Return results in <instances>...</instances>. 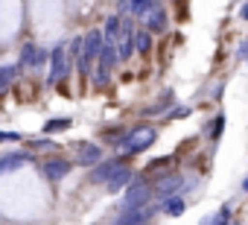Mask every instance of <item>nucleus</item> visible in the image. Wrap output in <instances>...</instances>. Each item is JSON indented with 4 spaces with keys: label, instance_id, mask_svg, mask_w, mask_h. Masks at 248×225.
<instances>
[{
    "label": "nucleus",
    "instance_id": "5701e85b",
    "mask_svg": "<svg viewBox=\"0 0 248 225\" xmlns=\"http://www.w3.org/2000/svg\"><path fill=\"white\" fill-rule=\"evenodd\" d=\"M190 114H193L190 105H175V108L170 111V120H184V117H190Z\"/></svg>",
    "mask_w": 248,
    "mask_h": 225
},
{
    "label": "nucleus",
    "instance_id": "a878e982",
    "mask_svg": "<svg viewBox=\"0 0 248 225\" xmlns=\"http://www.w3.org/2000/svg\"><path fill=\"white\" fill-rule=\"evenodd\" d=\"M30 146H32V149H53V141H50V138H41V141H32Z\"/></svg>",
    "mask_w": 248,
    "mask_h": 225
},
{
    "label": "nucleus",
    "instance_id": "39448f33",
    "mask_svg": "<svg viewBox=\"0 0 248 225\" xmlns=\"http://www.w3.org/2000/svg\"><path fill=\"white\" fill-rule=\"evenodd\" d=\"M120 167H126V161H123V158L99 161L96 167H91V173H88V184H108V181L117 176V170H120Z\"/></svg>",
    "mask_w": 248,
    "mask_h": 225
},
{
    "label": "nucleus",
    "instance_id": "6ab92c4d",
    "mask_svg": "<svg viewBox=\"0 0 248 225\" xmlns=\"http://www.w3.org/2000/svg\"><path fill=\"white\" fill-rule=\"evenodd\" d=\"M102 141L111 144V146H120V149H123V144L129 141V129H105V132H102Z\"/></svg>",
    "mask_w": 248,
    "mask_h": 225
},
{
    "label": "nucleus",
    "instance_id": "423d86ee",
    "mask_svg": "<svg viewBox=\"0 0 248 225\" xmlns=\"http://www.w3.org/2000/svg\"><path fill=\"white\" fill-rule=\"evenodd\" d=\"M135 35H138V30H135V21H132V18H126V24H123V35H120V41H117V50H120V62H129V59L138 53Z\"/></svg>",
    "mask_w": 248,
    "mask_h": 225
},
{
    "label": "nucleus",
    "instance_id": "6e6552de",
    "mask_svg": "<svg viewBox=\"0 0 248 225\" xmlns=\"http://www.w3.org/2000/svg\"><path fill=\"white\" fill-rule=\"evenodd\" d=\"M102 47H105V35H102V30H88L85 32V59L96 67V62H99V56H102Z\"/></svg>",
    "mask_w": 248,
    "mask_h": 225
},
{
    "label": "nucleus",
    "instance_id": "b1692460",
    "mask_svg": "<svg viewBox=\"0 0 248 225\" xmlns=\"http://www.w3.org/2000/svg\"><path fill=\"white\" fill-rule=\"evenodd\" d=\"M222 132H225V114H216V120H213V132H210V138H213V141H219V138H222Z\"/></svg>",
    "mask_w": 248,
    "mask_h": 225
},
{
    "label": "nucleus",
    "instance_id": "412c9836",
    "mask_svg": "<svg viewBox=\"0 0 248 225\" xmlns=\"http://www.w3.org/2000/svg\"><path fill=\"white\" fill-rule=\"evenodd\" d=\"M70 126H73L70 117H53V120L44 123V135H59V132H67Z\"/></svg>",
    "mask_w": 248,
    "mask_h": 225
},
{
    "label": "nucleus",
    "instance_id": "393cba45",
    "mask_svg": "<svg viewBox=\"0 0 248 225\" xmlns=\"http://www.w3.org/2000/svg\"><path fill=\"white\" fill-rule=\"evenodd\" d=\"M0 141H3V144H18V141H24V135H18V132H0Z\"/></svg>",
    "mask_w": 248,
    "mask_h": 225
},
{
    "label": "nucleus",
    "instance_id": "a211bd4d",
    "mask_svg": "<svg viewBox=\"0 0 248 225\" xmlns=\"http://www.w3.org/2000/svg\"><path fill=\"white\" fill-rule=\"evenodd\" d=\"M135 44H138V56H149L152 53V32L146 27H140L135 35Z\"/></svg>",
    "mask_w": 248,
    "mask_h": 225
},
{
    "label": "nucleus",
    "instance_id": "4be33fe9",
    "mask_svg": "<svg viewBox=\"0 0 248 225\" xmlns=\"http://www.w3.org/2000/svg\"><path fill=\"white\" fill-rule=\"evenodd\" d=\"M15 76H18V64H6V67H0V94H6V91L12 88Z\"/></svg>",
    "mask_w": 248,
    "mask_h": 225
},
{
    "label": "nucleus",
    "instance_id": "f257e3e1",
    "mask_svg": "<svg viewBox=\"0 0 248 225\" xmlns=\"http://www.w3.org/2000/svg\"><path fill=\"white\" fill-rule=\"evenodd\" d=\"M50 53H53V59H50V67H47V85H62L70 76V70H76V62L70 59L67 41L56 44Z\"/></svg>",
    "mask_w": 248,
    "mask_h": 225
},
{
    "label": "nucleus",
    "instance_id": "f3484780",
    "mask_svg": "<svg viewBox=\"0 0 248 225\" xmlns=\"http://www.w3.org/2000/svg\"><path fill=\"white\" fill-rule=\"evenodd\" d=\"M158 3L161 0H132V18H146L149 12H155L158 9Z\"/></svg>",
    "mask_w": 248,
    "mask_h": 225
},
{
    "label": "nucleus",
    "instance_id": "2eb2a0df",
    "mask_svg": "<svg viewBox=\"0 0 248 225\" xmlns=\"http://www.w3.org/2000/svg\"><path fill=\"white\" fill-rule=\"evenodd\" d=\"M35 62H38V44L27 41L21 47V59H18V70H35Z\"/></svg>",
    "mask_w": 248,
    "mask_h": 225
},
{
    "label": "nucleus",
    "instance_id": "f03ea898",
    "mask_svg": "<svg viewBox=\"0 0 248 225\" xmlns=\"http://www.w3.org/2000/svg\"><path fill=\"white\" fill-rule=\"evenodd\" d=\"M155 141H158V132L152 126H135V129H129V141L123 144V152L126 155H140L149 146H155Z\"/></svg>",
    "mask_w": 248,
    "mask_h": 225
},
{
    "label": "nucleus",
    "instance_id": "7ed1b4c3",
    "mask_svg": "<svg viewBox=\"0 0 248 225\" xmlns=\"http://www.w3.org/2000/svg\"><path fill=\"white\" fill-rule=\"evenodd\" d=\"M155 196V184H149L146 178H135L129 187H126V208H146Z\"/></svg>",
    "mask_w": 248,
    "mask_h": 225
},
{
    "label": "nucleus",
    "instance_id": "dca6fc26",
    "mask_svg": "<svg viewBox=\"0 0 248 225\" xmlns=\"http://www.w3.org/2000/svg\"><path fill=\"white\" fill-rule=\"evenodd\" d=\"M161 213L164 216H181L184 210H187V202L181 199V196H170V199H161Z\"/></svg>",
    "mask_w": 248,
    "mask_h": 225
},
{
    "label": "nucleus",
    "instance_id": "c85d7f7f",
    "mask_svg": "<svg viewBox=\"0 0 248 225\" xmlns=\"http://www.w3.org/2000/svg\"><path fill=\"white\" fill-rule=\"evenodd\" d=\"M199 225H213V216H204V219H202Z\"/></svg>",
    "mask_w": 248,
    "mask_h": 225
},
{
    "label": "nucleus",
    "instance_id": "9b49d317",
    "mask_svg": "<svg viewBox=\"0 0 248 225\" xmlns=\"http://www.w3.org/2000/svg\"><path fill=\"white\" fill-rule=\"evenodd\" d=\"M140 24H143L152 35H164V32H167V27H170V15H167V12H164V6L158 3V9H155V12H149Z\"/></svg>",
    "mask_w": 248,
    "mask_h": 225
},
{
    "label": "nucleus",
    "instance_id": "0eeeda50",
    "mask_svg": "<svg viewBox=\"0 0 248 225\" xmlns=\"http://www.w3.org/2000/svg\"><path fill=\"white\" fill-rule=\"evenodd\" d=\"M73 164H76V161H67V158H47V161L41 164V173H44V178H47L50 184H56V181H62V178L73 170Z\"/></svg>",
    "mask_w": 248,
    "mask_h": 225
},
{
    "label": "nucleus",
    "instance_id": "cd10ccee",
    "mask_svg": "<svg viewBox=\"0 0 248 225\" xmlns=\"http://www.w3.org/2000/svg\"><path fill=\"white\" fill-rule=\"evenodd\" d=\"M239 18H242V21H248V0H245L242 6H239Z\"/></svg>",
    "mask_w": 248,
    "mask_h": 225
},
{
    "label": "nucleus",
    "instance_id": "c756f323",
    "mask_svg": "<svg viewBox=\"0 0 248 225\" xmlns=\"http://www.w3.org/2000/svg\"><path fill=\"white\" fill-rule=\"evenodd\" d=\"M242 190H245V193H248V178H245V181H242Z\"/></svg>",
    "mask_w": 248,
    "mask_h": 225
},
{
    "label": "nucleus",
    "instance_id": "f8f14e48",
    "mask_svg": "<svg viewBox=\"0 0 248 225\" xmlns=\"http://www.w3.org/2000/svg\"><path fill=\"white\" fill-rule=\"evenodd\" d=\"M135 178H138V173H135L132 167H120V170H117V176L105 184V190H108V193H120V190H126Z\"/></svg>",
    "mask_w": 248,
    "mask_h": 225
},
{
    "label": "nucleus",
    "instance_id": "20e7f679",
    "mask_svg": "<svg viewBox=\"0 0 248 225\" xmlns=\"http://www.w3.org/2000/svg\"><path fill=\"white\" fill-rule=\"evenodd\" d=\"M158 205H146V208H123V213L114 219V225H149L152 216L158 213Z\"/></svg>",
    "mask_w": 248,
    "mask_h": 225
},
{
    "label": "nucleus",
    "instance_id": "bb28decb",
    "mask_svg": "<svg viewBox=\"0 0 248 225\" xmlns=\"http://www.w3.org/2000/svg\"><path fill=\"white\" fill-rule=\"evenodd\" d=\"M170 161H172V158H155V161L149 164V170H158V167H167Z\"/></svg>",
    "mask_w": 248,
    "mask_h": 225
},
{
    "label": "nucleus",
    "instance_id": "4468645a",
    "mask_svg": "<svg viewBox=\"0 0 248 225\" xmlns=\"http://www.w3.org/2000/svg\"><path fill=\"white\" fill-rule=\"evenodd\" d=\"M30 161H32L30 152H6L3 158H0V173H12L18 167H27Z\"/></svg>",
    "mask_w": 248,
    "mask_h": 225
},
{
    "label": "nucleus",
    "instance_id": "aec40b11",
    "mask_svg": "<svg viewBox=\"0 0 248 225\" xmlns=\"http://www.w3.org/2000/svg\"><path fill=\"white\" fill-rule=\"evenodd\" d=\"M172 102H175V94H172V91H164V94H161V96L155 99V105H149V108H146V117L158 114V111H167V108H170Z\"/></svg>",
    "mask_w": 248,
    "mask_h": 225
},
{
    "label": "nucleus",
    "instance_id": "9d476101",
    "mask_svg": "<svg viewBox=\"0 0 248 225\" xmlns=\"http://www.w3.org/2000/svg\"><path fill=\"white\" fill-rule=\"evenodd\" d=\"M102 161V149L96 144H76V164L79 167H96Z\"/></svg>",
    "mask_w": 248,
    "mask_h": 225
},
{
    "label": "nucleus",
    "instance_id": "ddd939ff",
    "mask_svg": "<svg viewBox=\"0 0 248 225\" xmlns=\"http://www.w3.org/2000/svg\"><path fill=\"white\" fill-rule=\"evenodd\" d=\"M123 24H126V18H123V15H108V18H105V27H102L105 44H117V41H120V35H123Z\"/></svg>",
    "mask_w": 248,
    "mask_h": 225
},
{
    "label": "nucleus",
    "instance_id": "7c9ffc66",
    "mask_svg": "<svg viewBox=\"0 0 248 225\" xmlns=\"http://www.w3.org/2000/svg\"><path fill=\"white\" fill-rule=\"evenodd\" d=\"M242 44H245V59H248V41H242Z\"/></svg>",
    "mask_w": 248,
    "mask_h": 225
},
{
    "label": "nucleus",
    "instance_id": "1a4fd4ad",
    "mask_svg": "<svg viewBox=\"0 0 248 225\" xmlns=\"http://www.w3.org/2000/svg\"><path fill=\"white\" fill-rule=\"evenodd\" d=\"M181 187H184V176H181V173H170V176H161V178L155 181V196L170 199V196H178Z\"/></svg>",
    "mask_w": 248,
    "mask_h": 225
}]
</instances>
